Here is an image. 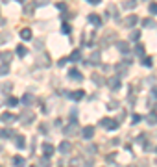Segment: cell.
<instances>
[{"label": "cell", "instance_id": "cell-1", "mask_svg": "<svg viewBox=\"0 0 157 167\" xmlns=\"http://www.w3.org/2000/svg\"><path fill=\"white\" fill-rule=\"evenodd\" d=\"M100 126H105V128H109V130H115V128L118 126V123L113 121V119H109V117H104V119H100Z\"/></svg>", "mask_w": 157, "mask_h": 167}, {"label": "cell", "instance_id": "cell-2", "mask_svg": "<svg viewBox=\"0 0 157 167\" xmlns=\"http://www.w3.org/2000/svg\"><path fill=\"white\" fill-rule=\"evenodd\" d=\"M137 20H139V17H137V15H128V17L124 19V22H122V24H124L126 28H133V26L137 24Z\"/></svg>", "mask_w": 157, "mask_h": 167}, {"label": "cell", "instance_id": "cell-3", "mask_svg": "<svg viewBox=\"0 0 157 167\" xmlns=\"http://www.w3.org/2000/svg\"><path fill=\"white\" fill-rule=\"evenodd\" d=\"M107 86H109V89H113V91H118L122 84H120V78L113 76V78H109V80H107Z\"/></svg>", "mask_w": 157, "mask_h": 167}, {"label": "cell", "instance_id": "cell-4", "mask_svg": "<svg viewBox=\"0 0 157 167\" xmlns=\"http://www.w3.org/2000/svg\"><path fill=\"white\" fill-rule=\"evenodd\" d=\"M87 20H89L91 24H94V26H102V17L96 15V13H91V15L87 17Z\"/></svg>", "mask_w": 157, "mask_h": 167}, {"label": "cell", "instance_id": "cell-5", "mask_svg": "<svg viewBox=\"0 0 157 167\" xmlns=\"http://www.w3.org/2000/svg\"><path fill=\"white\" fill-rule=\"evenodd\" d=\"M68 78H70V80H76V82H81V80H83V76L80 74L78 69H70V71H68Z\"/></svg>", "mask_w": 157, "mask_h": 167}, {"label": "cell", "instance_id": "cell-6", "mask_svg": "<svg viewBox=\"0 0 157 167\" xmlns=\"http://www.w3.org/2000/svg\"><path fill=\"white\" fill-rule=\"evenodd\" d=\"M65 134H67V136H76V134H78V125H76V121H72V125L65 128Z\"/></svg>", "mask_w": 157, "mask_h": 167}, {"label": "cell", "instance_id": "cell-7", "mask_svg": "<svg viewBox=\"0 0 157 167\" xmlns=\"http://www.w3.org/2000/svg\"><path fill=\"white\" fill-rule=\"evenodd\" d=\"M81 136H83L85 139H91V138L94 136V126H85V128L81 130Z\"/></svg>", "mask_w": 157, "mask_h": 167}, {"label": "cell", "instance_id": "cell-8", "mask_svg": "<svg viewBox=\"0 0 157 167\" xmlns=\"http://www.w3.org/2000/svg\"><path fill=\"white\" fill-rule=\"evenodd\" d=\"M146 123H148V125H152V126L157 125V112H150V113L146 115Z\"/></svg>", "mask_w": 157, "mask_h": 167}, {"label": "cell", "instance_id": "cell-9", "mask_svg": "<svg viewBox=\"0 0 157 167\" xmlns=\"http://www.w3.org/2000/svg\"><path fill=\"white\" fill-rule=\"evenodd\" d=\"M31 35H33V33H31V30H30V28H22V30H20V37H22L24 41H30V39H31Z\"/></svg>", "mask_w": 157, "mask_h": 167}, {"label": "cell", "instance_id": "cell-10", "mask_svg": "<svg viewBox=\"0 0 157 167\" xmlns=\"http://www.w3.org/2000/svg\"><path fill=\"white\" fill-rule=\"evenodd\" d=\"M117 48H118V50H120L122 54H126V52H130V45H128L126 41H118V43H117Z\"/></svg>", "mask_w": 157, "mask_h": 167}, {"label": "cell", "instance_id": "cell-11", "mask_svg": "<svg viewBox=\"0 0 157 167\" xmlns=\"http://www.w3.org/2000/svg\"><path fill=\"white\" fill-rule=\"evenodd\" d=\"M43 152H44L46 158H50V156L54 154V147H52L50 143H44V145H43Z\"/></svg>", "mask_w": 157, "mask_h": 167}, {"label": "cell", "instance_id": "cell-12", "mask_svg": "<svg viewBox=\"0 0 157 167\" xmlns=\"http://www.w3.org/2000/svg\"><path fill=\"white\" fill-rule=\"evenodd\" d=\"M33 100H35V99H33V95H31V93H26V95L22 97V104H26V106H31V104H33Z\"/></svg>", "mask_w": 157, "mask_h": 167}, {"label": "cell", "instance_id": "cell-13", "mask_svg": "<svg viewBox=\"0 0 157 167\" xmlns=\"http://www.w3.org/2000/svg\"><path fill=\"white\" fill-rule=\"evenodd\" d=\"M0 119H2V121H6V123H15V121H17V115H11L9 112H6Z\"/></svg>", "mask_w": 157, "mask_h": 167}, {"label": "cell", "instance_id": "cell-14", "mask_svg": "<svg viewBox=\"0 0 157 167\" xmlns=\"http://www.w3.org/2000/svg\"><path fill=\"white\" fill-rule=\"evenodd\" d=\"M70 147H72V145H70L68 141H61L57 149H59V152H63V154H65V152H68V151H70Z\"/></svg>", "mask_w": 157, "mask_h": 167}, {"label": "cell", "instance_id": "cell-15", "mask_svg": "<svg viewBox=\"0 0 157 167\" xmlns=\"http://www.w3.org/2000/svg\"><path fill=\"white\" fill-rule=\"evenodd\" d=\"M13 58V52H2L0 54V59H2V63H9V59Z\"/></svg>", "mask_w": 157, "mask_h": 167}, {"label": "cell", "instance_id": "cell-16", "mask_svg": "<svg viewBox=\"0 0 157 167\" xmlns=\"http://www.w3.org/2000/svg\"><path fill=\"white\" fill-rule=\"evenodd\" d=\"M68 59H70V61H80V59H81V50H74Z\"/></svg>", "mask_w": 157, "mask_h": 167}, {"label": "cell", "instance_id": "cell-17", "mask_svg": "<svg viewBox=\"0 0 157 167\" xmlns=\"http://www.w3.org/2000/svg\"><path fill=\"white\" fill-rule=\"evenodd\" d=\"M13 165H15V167H22V165H24V158H22V156H13Z\"/></svg>", "mask_w": 157, "mask_h": 167}, {"label": "cell", "instance_id": "cell-18", "mask_svg": "<svg viewBox=\"0 0 157 167\" xmlns=\"http://www.w3.org/2000/svg\"><path fill=\"white\" fill-rule=\"evenodd\" d=\"M70 97H72V100H81V99L85 97V93H83V91L80 89V91H74V93H72Z\"/></svg>", "mask_w": 157, "mask_h": 167}, {"label": "cell", "instance_id": "cell-19", "mask_svg": "<svg viewBox=\"0 0 157 167\" xmlns=\"http://www.w3.org/2000/svg\"><path fill=\"white\" fill-rule=\"evenodd\" d=\"M17 54H19L20 58H24V56L28 54V50H26V46H22V45H19V46H17Z\"/></svg>", "mask_w": 157, "mask_h": 167}, {"label": "cell", "instance_id": "cell-20", "mask_svg": "<svg viewBox=\"0 0 157 167\" xmlns=\"http://www.w3.org/2000/svg\"><path fill=\"white\" fill-rule=\"evenodd\" d=\"M7 73H9V65L7 63H2L0 65V76H6Z\"/></svg>", "mask_w": 157, "mask_h": 167}, {"label": "cell", "instance_id": "cell-21", "mask_svg": "<svg viewBox=\"0 0 157 167\" xmlns=\"http://www.w3.org/2000/svg\"><path fill=\"white\" fill-rule=\"evenodd\" d=\"M143 26L144 28H152V26H155V22H154V19H144L143 20Z\"/></svg>", "mask_w": 157, "mask_h": 167}, {"label": "cell", "instance_id": "cell-22", "mask_svg": "<svg viewBox=\"0 0 157 167\" xmlns=\"http://www.w3.org/2000/svg\"><path fill=\"white\" fill-rule=\"evenodd\" d=\"M15 141H17V147H19V149H26V147H24V138H22V136H17Z\"/></svg>", "mask_w": 157, "mask_h": 167}, {"label": "cell", "instance_id": "cell-23", "mask_svg": "<svg viewBox=\"0 0 157 167\" xmlns=\"http://www.w3.org/2000/svg\"><path fill=\"white\" fill-rule=\"evenodd\" d=\"M19 104V99H15V97H9L7 99V106H11V108H15Z\"/></svg>", "mask_w": 157, "mask_h": 167}, {"label": "cell", "instance_id": "cell-24", "mask_svg": "<svg viewBox=\"0 0 157 167\" xmlns=\"http://www.w3.org/2000/svg\"><path fill=\"white\" fill-rule=\"evenodd\" d=\"M124 6H126L128 9H133V7L137 6V0H128V2H124Z\"/></svg>", "mask_w": 157, "mask_h": 167}, {"label": "cell", "instance_id": "cell-25", "mask_svg": "<svg viewBox=\"0 0 157 167\" xmlns=\"http://www.w3.org/2000/svg\"><path fill=\"white\" fill-rule=\"evenodd\" d=\"M148 9H150V13H152V15H157V2H152Z\"/></svg>", "mask_w": 157, "mask_h": 167}, {"label": "cell", "instance_id": "cell-26", "mask_svg": "<svg viewBox=\"0 0 157 167\" xmlns=\"http://www.w3.org/2000/svg\"><path fill=\"white\" fill-rule=\"evenodd\" d=\"M98 61H100V54H98V52H94V54L91 56V63H98Z\"/></svg>", "mask_w": 157, "mask_h": 167}, {"label": "cell", "instance_id": "cell-27", "mask_svg": "<svg viewBox=\"0 0 157 167\" xmlns=\"http://www.w3.org/2000/svg\"><path fill=\"white\" fill-rule=\"evenodd\" d=\"M139 121H141V115H139V113H133V115H131V123L135 125V123H139Z\"/></svg>", "mask_w": 157, "mask_h": 167}, {"label": "cell", "instance_id": "cell-28", "mask_svg": "<svg viewBox=\"0 0 157 167\" xmlns=\"http://www.w3.org/2000/svg\"><path fill=\"white\" fill-rule=\"evenodd\" d=\"M143 65H146V67H152V59H150V58H144V59H143Z\"/></svg>", "mask_w": 157, "mask_h": 167}, {"label": "cell", "instance_id": "cell-29", "mask_svg": "<svg viewBox=\"0 0 157 167\" xmlns=\"http://www.w3.org/2000/svg\"><path fill=\"white\" fill-rule=\"evenodd\" d=\"M0 87H2V91H6V93H7V91L13 87V86H11V84H4V86H0Z\"/></svg>", "mask_w": 157, "mask_h": 167}, {"label": "cell", "instance_id": "cell-30", "mask_svg": "<svg viewBox=\"0 0 157 167\" xmlns=\"http://www.w3.org/2000/svg\"><path fill=\"white\" fill-rule=\"evenodd\" d=\"M63 33H70V26H68L67 22L63 24Z\"/></svg>", "mask_w": 157, "mask_h": 167}, {"label": "cell", "instance_id": "cell-31", "mask_svg": "<svg viewBox=\"0 0 157 167\" xmlns=\"http://www.w3.org/2000/svg\"><path fill=\"white\" fill-rule=\"evenodd\" d=\"M2 136H4V138H11V130H7V128L2 130Z\"/></svg>", "mask_w": 157, "mask_h": 167}, {"label": "cell", "instance_id": "cell-32", "mask_svg": "<svg viewBox=\"0 0 157 167\" xmlns=\"http://www.w3.org/2000/svg\"><path fill=\"white\" fill-rule=\"evenodd\" d=\"M135 52H137V54H143V52H144V48H143V45H137V48H135Z\"/></svg>", "mask_w": 157, "mask_h": 167}, {"label": "cell", "instance_id": "cell-33", "mask_svg": "<svg viewBox=\"0 0 157 167\" xmlns=\"http://www.w3.org/2000/svg\"><path fill=\"white\" fill-rule=\"evenodd\" d=\"M139 35H141V33H139L137 30H135V32H131V39H139Z\"/></svg>", "mask_w": 157, "mask_h": 167}, {"label": "cell", "instance_id": "cell-34", "mask_svg": "<svg viewBox=\"0 0 157 167\" xmlns=\"http://www.w3.org/2000/svg\"><path fill=\"white\" fill-rule=\"evenodd\" d=\"M7 37H9V33H2V35H0V45H2V41H6Z\"/></svg>", "mask_w": 157, "mask_h": 167}, {"label": "cell", "instance_id": "cell-35", "mask_svg": "<svg viewBox=\"0 0 157 167\" xmlns=\"http://www.w3.org/2000/svg\"><path fill=\"white\" fill-rule=\"evenodd\" d=\"M57 9H61V11H65V9H67V6H65V4H57Z\"/></svg>", "mask_w": 157, "mask_h": 167}, {"label": "cell", "instance_id": "cell-36", "mask_svg": "<svg viewBox=\"0 0 157 167\" xmlns=\"http://www.w3.org/2000/svg\"><path fill=\"white\" fill-rule=\"evenodd\" d=\"M83 167H93V162H85V165Z\"/></svg>", "mask_w": 157, "mask_h": 167}, {"label": "cell", "instance_id": "cell-37", "mask_svg": "<svg viewBox=\"0 0 157 167\" xmlns=\"http://www.w3.org/2000/svg\"><path fill=\"white\" fill-rule=\"evenodd\" d=\"M91 4H100V0H89Z\"/></svg>", "mask_w": 157, "mask_h": 167}, {"label": "cell", "instance_id": "cell-38", "mask_svg": "<svg viewBox=\"0 0 157 167\" xmlns=\"http://www.w3.org/2000/svg\"><path fill=\"white\" fill-rule=\"evenodd\" d=\"M154 95L157 97V87H154Z\"/></svg>", "mask_w": 157, "mask_h": 167}, {"label": "cell", "instance_id": "cell-39", "mask_svg": "<svg viewBox=\"0 0 157 167\" xmlns=\"http://www.w3.org/2000/svg\"><path fill=\"white\" fill-rule=\"evenodd\" d=\"M17 2H24V0H17Z\"/></svg>", "mask_w": 157, "mask_h": 167}, {"label": "cell", "instance_id": "cell-40", "mask_svg": "<svg viewBox=\"0 0 157 167\" xmlns=\"http://www.w3.org/2000/svg\"><path fill=\"white\" fill-rule=\"evenodd\" d=\"M155 152H157V147H155Z\"/></svg>", "mask_w": 157, "mask_h": 167}, {"label": "cell", "instance_id": "cell-41", "mask_svg": "<svg viewBox=\"0 0 157 167\" xmlns=\"http://www.w3.org/2000/svg\"><path fill=\"white\" fill-rule=\"evenodd\" d=\"M87 2H89V0H87Z\"/></svg>", "mask_w": 157, "mask_h": 167}]
</instances>
